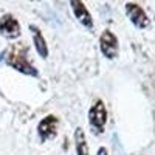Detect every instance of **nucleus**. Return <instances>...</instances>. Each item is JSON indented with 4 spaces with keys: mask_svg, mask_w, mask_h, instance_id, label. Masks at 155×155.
I'll return each mask as SVG.
<instances>
[{
    "mask_svg": "<svg viewBox=\"0 0 155 155\" xmlns=\"http://www.w3.org/2000/svg\"><path fill=\"white\" fill-rule=\"evenodd\" d=\"M59 132V118L56 115H45L37 124V137L44 144L50 140H54Z\"/></svg>",
    "mask_w": 155,
    "mask_h": 155,
    "instance_id": "nucleus-3",
    "label": "nucleus"
},
{
    "mask_svg": "<svg viewBox=\"0 0 155 155\" xmlns=\"http://www.w3.org/2000/svg\"><path fill=\"white\" fill-rule=\"evenodd\" d=\"M30 31H31V39H33V45H34V50L36 53L41 56L42 59H47L50 56V48H48V44H47V39L44 36V33L41 31V28L37 25H30Z\"/></svg>",
    "mask_w": 155,
    "mask_h": 155,
    "instance_id": "nucleus-8",
    "label": "nucleus"
},
{
    "mask_svg": "<svg viewBox=\"0 0 155 155\" xmlns=\"http://www.w3.org/2000/svg\"><path fill=\"white\" fill-rule=\"evenodd\" d=\"M0 34H2L6 41H17L22 36L20 22L16 19L14 14L5 12V14L0 17Z\"/></svg>",
    "mask_w": 155,
    "mask_h": 155,
    "instance_id": "nucleus-5",
    "label": "nucleus"
},
{
    "mask_svg": "<svg viewBox=\"0 0 155 155\" xmlns=\"http://www.w3.org/2000/svg\"><path fill=\"white\" fill-rule=\"evenodd\" d=\"M96 155H109V152H107L106 147H99L98 152H96Z\"/></svg>",
    "mask_w": 155,
    "mask_h": 155,
    "instance_id": "nucleus-10",
    "label": "nucleus"
},
{
    "mask_svg": "<svg viewBox=\"0 0 155 155\" xmlns=\"http://www.w3.org/2000/svg\"><path fill=\"white\" fill-rule=\"evenodd\" d=\"M73 138H74V152H76V155H90L88 143H87L85 132H84L82 127H76Z\"/></svg>",
    "mask_w": 155,
    "mask_h": 155,
    "instance_id": "nucleus-9",
    "label": "nucleus"
},
{
    "mask_svg": "<svg viewBox=\"0 0 155 155\" xmlns=\"http://www.w3.org/2000/svg\"><path fill=\"white\" fill-rule=\"evenodd\" d=\"M5 64L25 76L39 78V70L34 67V64L30 58V48L25 42H14L11 44L3 53Z\"/></svg>",
    "mask_w": 155,
    "mask_h": 155,
    "instance_id": "nucleus-1",
    "label": "nucleus"
},
{
    "mask_svg": "<svg viewBox=\"0 0 155 155\" xmlns=\"http://www.w3.org/2000/svg\"><path fill=\"white\" fill-rule=\"evenodd\" d=\"M70 8H71V12H73L74 19L79 22L84 28H87L90 31L95 28L93 17H92V14H90V11H88V8L85 6L84 2H81V0H71Z\"/></svg>",
    "mask_w": 155,
    "mask_h": 155,
    "instance_id": "nucleus-7",
    "label": "nucleus"
},
{
    "mask_svg": "<svg viewBox=\"0 0 155 155\" xmlns=\"http://www.w3.org/2000/svg\"><path fill=\"white\" fill-rule=\"evenodd\" d=\"M88 124L95 135H102L107 124V107L102 99H95L88 109Z\"/></svg>",
    "mask_w": 155,
    "mask_h": 155,
    "instance_id": "nucleus-2",
    "label": "nucleus"
},
{
    "mask_svg": "<svg viewBox=\"0 0 155 155\" xmlns=\"http://www.w3.org/2000/svg\"><path fill=\"white\" fill-rule=\"evenodd\" d=\"M99 50L106 59H115L120 53V41L116 34L110 30H104L99 36Z\"/></svg>",
    "mask_w": 155,
    "mask_h": 155,
    "instance_id": "nucleus-4",
    "label": "nucleus"
},
{
    "mask_svg": "<svg viewBox=\"0 0 155 155\" xmlns=\"http://www.w3.org/2000/svg\"><path fill=\"white\" fill-rule=\"evenodd\" d=\"M126 8V14L129 17V20L132 22L134 27L140 28V30H146L149 25H150V20L146 14V11L143 9V6L135 3V2H127L124 5Z\"/></svg>",
    "mask_w": 155,
    "mask_h": 155,
    "instance_id": "nucleus-6",
    "label": "nucleus"
}]
</instances>
